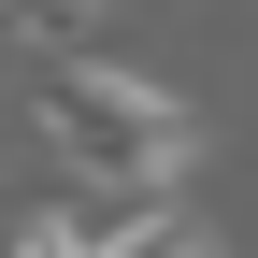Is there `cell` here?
Here are the masks:
<instances>
[{
    "instance_id": "cell-2",
    "label": "cell",
    "mask_w": 258,
    "mask_h": 258,
    "mask_svg": "<svg viewBox=\"0 0 258 258\" xmlns=\"http://www.w3.org/2000/svg\"><path fill=\"white\" fill-rule=\"evenodd\" d=\"M101 258H215V230L186 201H101Z\"/></svg>"
},
{
    "instance_id": "cell-1",
    "label": "cell",
    "mask_w": 258,
    "mask_h": 258,
    "mask_svg": "<svg viewBox=\"0 0 258 258\" xmlns=\"http://www.w3.org/2000/svg\"><path fill=\"white\" fill-rule=\"evenodd\" d=\"M29 115H43V144L72 158L101 201H172L186 158H201V115H186L172 86L129 72V57H86V43H57V57H43Z\"/></svg>"
},
{
    "instance_id": "cell-3",
    "label": "cell",
    "mask_w": 258,
    "mask_h": 258,
    "mask_svg": "<svg viewBox=\"0 0 258 258\" xmlns=\"http://www.w3.org/2000/svg\"><path fill=\"white\" fill-rule=\"evenodd\" d=\"M0 258H101V201H15Z\"/></svg>"
},
{
    "instance_id": "cell-4",
    "label": "cell",
    "mask_w": 258,
    "mask_h": 258,
    "mask_svg": "<svg viewBox=\"0 0 258 258\" xmlns=\"http://www.w3.org/2000/svg\"><path fill=\"white\" fill-rule=\"evenodd\" d=\"M0 15H15L29 43H86V0H0Z\"/></svg>"
}]
</instances>
